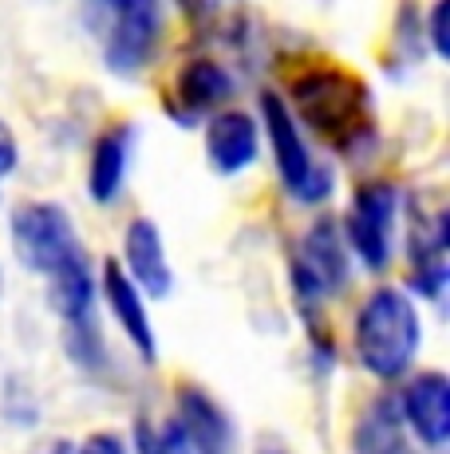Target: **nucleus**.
<instances>
[{
  "instance_id": "nucleus-1",
  "label": "nucleus",
  "mask_w": 450,
  "mask_h": 454,
  "mask_svg": "<svg viewBox=\"0 0 450 454\" xmlns=\"http://www.w3.org/2000/svg\"><path fill=\"white\" fill-rule=\"evenodd\" d=\"M284 107L292 119H305L308 127L336 151H356L371 138V95L360 75L344 72L336 64H316L289 83Z\"/></svg>"
},
{
  "instance_id": "nucleus-2",
  "label": "nucleus",
  "mask_w": 450,
  "mask_h": 454,
  "mask_svg": "<svg viewBox=\"0 0 450 454\" xmlns=\"http://www.w3.org/2000/svg\"><path fill=\"white\" fill-rule=\"evenodd\" d=\"M423 344V320L415 301L395 285H379L368 301L360 304L356 317V360L360 368L376 380H403L411 372L415 356Z\"/></svg>"
},
{
  "instance_id": "nucleus-3",
  "label": "nucleus",
  "mask_w": 450,
  "mask_h": 454,
  "mask_svg": "<svg viewBox=\"0 0 450 454\" xmlns=\"http://www.w3.org/2000/svg\"><path fill=\"white\" fill-rule=\"evenodd\" d=\"M83 28L99 43L107 72L135 80L159 51L167 20L159 0H83Z\"/></svg>"
},
{
  "instance_id": "nucleus-4",
  "label": "nucleus",
  "mask_w": 450,
  "mask_h": 454,
  "mask_svg": "<svg viewBox=\"0 0 450 454\" xmlns=\"http://www.w3.org/2000/svg\"><path fill=\"white\" fill-rule=\"evenodd\" d=\"M12 253L28 273L51 277L83 265L88 253L80 246L75 222L59 202H24L12 214Z\"/></svg>"
},
{
  "instance_id": "nucleus-5",
  "label": "nucleus",
  "mask_w": 450,
  "mask_h": 454,
  "mask_svg": "<svg viewBox=\"0 0 450 454\" xmlns=\"http://www.w3.org/2000/svg\"><path fill=\"white\" fill-rule=\"evenodd\" d=\"M261 123H265V135H269L273 162H276V174H281L284 190L305 206L328 202L332 186H336L332 170L313 162L305 138H300L297 119H292V111L284 107V99L276 91H261Z\"/></svg>"
},
{
  "instance_id": "nucleus-6",
  "label": "nucleus",
  "mask_w": 450,
  "mask_h": 454,
  "mask_svg": "<svg viewBox=\"0 0 450 454\" xmlns=\"http://www.w3.org/2000/svg\"><path fill=\"white\" fill-rule=\"evenodd\" d=\"M395 217H400V190L392 182H363L352 194L344 217V246L363 261V269H387L395 249Z\"/></svg>"
},
{
  "instance_id": "nucleus-7",
  "label": "nucleus",
  "mask_w": 450,
  "mask_h": 454,
  "mask_svg": "<svg viewBox=\"0 0 450 454\" xmlns=\"http://www.w3.org/2000/svg\"><path fill=\"white\" fill-rule=\"evenodd\" d=\"M348 277H352V261L340 222L316 217L305 230V238L297 241V253H292V289L305 304H320L340 293L348 285Z\"/></svg>"
},
{
  "instance_id": "nucleus-8",
  "label": "nucleus",
  "mask_w": 450,
  "mask_h": 454,
  "mask_svg": "<svg viewBox=\"0 0 450 454\" xmlns=\"http://www.w3.org/2000/svg\"><path fill=\"white\" fill-rule=\"evenodd\" d=\"M178 431L186 434L194 454H241L237 442V423L229 411L198 383H182L178 387V411H175Z\"/></svg>"
},
{
  "instance_id": "nucleus-9",
  "label": "nucleus",
  "mask_w": 450,
  "mask_h": 454,
  "mask_svg": "<svg viewBox=\"0 0 450 454\" xmlns=\"http://www.w3.org/2000/svg\"><path fill=\"white\" fill-rule=\"evenodd\" d=\"M403 427L427 450H443L450 442V380L443 372H419L400 395Z\"/></svg>"
},
{
  "instance_id": "nucleus-10",
  "label": "nucleus",
  "mask_w": 450,
  "mask_h": 454,
  "mask_svg": "<svg viewBox=\"0 0 450 454\" xmlns=\"http://www.w3.org/2000/svg\"><path fill=\"white\" fill-rule=\"evenodd\" d=\"M237 91L233 87V75L225 72L218 59L210 56H194L182 64L178 80H175V99H170V111L182 123H198L202 115H218L225 111L229 95Z\"/></svg>"
},
{
  "instance_id": "nucleus-11",
  "label": "nucleus",
  "mask_w": 450,
  "mask_h": 454,
  "mask_svg": "<svg viewBox=\"0 0 450 454\" xmlns=\"http://www.w3.org/2000/svg\"><path fill=\"white\" fill-rule=\"evenodd\" d=\"M123 273L131 277V285L151 301H162L175 289V273H170L167 246H162V233L151 217H135L123 233Z\"/></svg>"
},
{
  "instance_id": "nucleus-12",
  "label": "nucleus",
  "mask_w": 450,
  "mask_h": 454,
  "mask_svg": "<svg viewBox=\"0 0 450 454\" xmlns=\"http://www.w3.org/2000/svg\"><path fill=\"white\" fill-rule=\"evenodd\" d=\"M257 146H261V127H257L253 115H245L237 107L218 111L206 127V159L221 178H233L245 166H253Z\"/></svg>"
},
{
  "instance_id": "nucleus-13",
  "label": "nucleus",
  "mask_w": 450,
  "mask_h": 454,
  "mask_svg": "<svg viewBox=\"0 0 450 454\" xmlns=\"http://www.w3.org/2000/svg\"><path fill=\"white\" fill-rule=\"evenodd\" d=\"M103 301H107L111 317L119 320L123 336L135 344V352L143 356V364L159 360V340H154V325L143 304V293L131 285V277L123 273V265H119L115 257L103 261Z\"/></svg>"
},
{
  "instance_id": "nucleus-14",
  "label": "nucleus",
  "mask_w": 450,
  "mask_h": 454,
  "mask_svg": "<svg viewBox=\"0 0 450 454\" xmlns=\"http://www.w3.org/2000/svg\"><path fill=\"white\" fill-rule=\"evenodd\" d=\"M135 138H138L135 123H115L95 138L91 170H88V194L95 206H111L123 194L127 166H131V154H135Z\"/></svg>"
},
{
  "instance_id": "nucleus-15",
  "label": "nucleus",
  "mask_w": 450,
  "mask_h": 454,
  "mask_svg": "<svg viewBox=\"0 0 450 454\" xmlns=\"http://www.w3.org/2000/svg\"><path fill=\"white\" fill-rule=\"evenodd\" d=\"M446 214H435L427 222L415 225L411 233V273H407V285H411L419 296L427 301H443L446 289Z\"/></svg>"
},
{
  "instance_id": "nucleus-16",
  "label": "nucleus",
  "mask_w": 450,
  "mask_h": 454,
  "mask_svg": "<svg viewBox=\"0 0 450 454\" xmlns=\"http://www.w3.org/2000/svg\"><path fill=\"white\" fill-rule=\"evenodd\" d=\"M352 454H411L400 399L379 395L363 407V415L356 419V431H352Z\"/></svg>"
},
{
  "instance_id": "nucleus-17",
  "label": "nucleus",
  "mask_w": 450,
  "mask_h": 454,
  "mask_svg": "<svg viewBox=\"0 0 450 454\" xmlns=\"http://www.w3.org/2000/svg\"><path fill=\"white\" fill-rule=\"evenodd\" d=\"M48 301L64 325H83V320H91L95 317V277H91L88 261L67 269V273H59V277H51Z\"/></svg>"
},
{
  "instance_id": "nucleus-18",
  "label": "nucleus",
  "mask_w": 450,
  "mask_h": 454,
  "mask_svg": "<svg viewBox=\"0 0 450 454\" xmlns=\"http://www.w3.org/2000/svg\"><path fill=\"white\" fill-rule=\"evenodd\" d=\"M64 352L80 364L83 372H99L103 360H107V348H103V336L95 328V317L83 320V325H64Z\"/></svg>"
},
{
  "instance_id": "nucleus-19",
  "label": "nucleus",
  "mask_w": 450,
  "mask_h": 454,
  "mask_svg": "<svg viewBox=\"0 0 450 454\" xmlns=\"http://www.w3.org/2000/svg\"><path fill=\"white\" fill-rule=\"evenodd\" d=\"M135 454H194L186 442V434L178 431L175 419H167L162 427H151L146 419L135 423Z\"/></svg>"
},
{
  "instance_id": "nucleus-20",
  "label": "nucleus",
  "mask_w": 450,
  "mask_h": 454,
  "mask_svg": "<svg viewBox=\"0 0 450 454\" xmlns=\"http://www.w3.org/2000/svg\"><path fill=\"white\" fill-rule=\"evenodd\" d=\"M75 454H131V447H127V439H119L115 431H95L75 447Z\"/></svg>"
},
{
  "instance_id": "nucleus-21",
  "label": "nucleus",
  "mask_w": 450,
  "mask_h": 454,
  "mask_svg": "<svg viewBox=\"0 0 450 454\" xmlns=\"http://www.w3.org/2000/svg\"><path fill=\"white\" fill-rule=\"evenodd\" d=\"M427 28H431V48H435L438 59L450 56V43H446V0H435L427 16Z\"/></svg>"
},
{
  "instance_id": "nucleus-22",
  "label": "nucleus",
  "mask_w": 450,
  "mask_h": 454,
  "mask_svg": "<svg viewBox=\"0 0 450 454\" xmlns=\"http://www.w3.org/2000/svg\"><path fill=\"white\" fill-rule=\"evenodd\" d=\"M16 162H20V146H16V135L8 123H0V186H4V178L16 170Z\"/></svg>"
},
{
  "instance_id": "nucleus-23",
  "label": "nucleus",
  "mask_w": 450,
  "mask_h": 454,
  "mask_svg": "<svg viewBox=\"0 0 450 454\" xmlns=\"http://www.w3.org/2000/svg\"><path fill=\"white\" fill-rule=\"evenodd\" d=\"M194 8L206 16V20H218V24H229L237 16L241 0H194Z\"/></svg>"
},
{
  "instance_id": "nucleus-24",
  "label": "nucleus",
  "mask_w": 450,
  "mask_h": 454,
  "mask_svg": "<svg viewBox=\"0 0 450 454\" xmlns=\"http://www.w3.org/2000/svg\"><path fill=\"white\" fill-rule=\"evenodd\" d=\"M40 454H75V447H72V442H64V439H59V442H51V447H44Z\"/></svg>"
},
{
  "instance_id": "nucleus-25",
  "label": "nucleus",
  "mask_w": 450,
  "mask_h": 454,
  "mask_svg": "<svg viewBox=\"0 0 450 454\" xmlns=\"http://www.w3.org/2000/svg\"><path fill=\"white\" fill-rule=\"evenodd\" d=\"M261 454H284V450H276V447H269V450H261Z\"/></svg>"
},
{
  "instance_id": "nucleus-26",
  "label": "nucleus",
  "mask_w": 450,
  "mask_h": 454,
  "mask_svg": "<svg viewBox=\"0 0 450 454\" xmlns=\"http://www.w3.org/2000/svg\"><path fill=\"white\" fill-rule=\"evenodd\" d=\"M0 293H4V273H0Z\"/></svg>"
}]
</instances>
